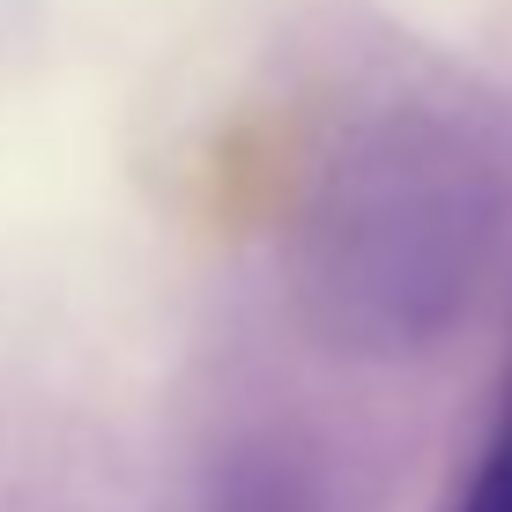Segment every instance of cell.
Returning <instances> with one entry per match:
<instances>
[{
    "label": "cell",
    "instance_id": "cell-1",
    "mask_svg": "<svg viewBox=\"0 0 512 512\" xmlns=\"http://www.w3.org/2000/svg\"><path fill=\"white\" fill-rule=\"evenodd\" d=\"M512 245V134L475 104H372L320 149L282 223V275L312 342L423 357L475 312Z\"/></svg>",
    "mask_w": 512,
    "mask_h": 512
},
{
    "label": "cell",
    "instance_id": "cell-2",
    "mask_svg": "<svg viewBox=\"0 0 512 512\" xmlns=\"http://www.w3.org/2000/svg\"><path fill=\"white\" fill-rule=\"evenodd\" d=\"M193 512H334L327 453L297 431H245L208 461Z\"/></svg>",
    "mask_w": 512,
    "mask_h": 512
},
{
    "label": "cell",
    "instance_id": "cell-3",
    "mask_svg": "<svg viewBox=\"0 0 512 512\" xmlns=\"http://www.w3.org/2000/svg\"><path fill=\"white\" fill-rule=\"evenodd\" d=\"M453 512H512V416H498V431H490V446Z\"/></svg>",
    "mask_w": 512,
    "mask_h": 512
},
{
    "label": "cell",
    "instance_id": "cell-4",
    "mask_svg": "<svg viewBox=\"0 0 512 512\" xmlns=\"http://www.w3.org/2000/svg\"><path fill=\"white\" fill-rule=\"evenodd\" d=\"M498 416H512V364H505V409H498Z\"/></svg>",
    "mask_w": 512,
    "mask_h": 512
}]
</instances>
